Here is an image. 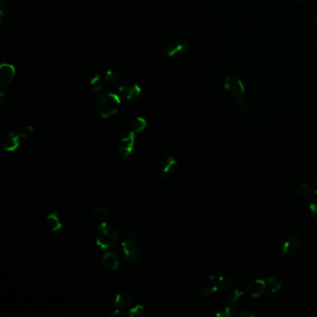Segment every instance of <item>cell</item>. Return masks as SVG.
I'll list each match as a JSON object with an SVG mask.
<instances>
[{
    "label": "cell",
    "instance_id": "f546056e",
    "mask_svg": "<svg viewBox=\"0 0 317 317\" xmlns=\"http://www.w3.org/2000/svg\"><path fill=\"white\" fill-rule=\"evenodd\" d=\"M313 191H314V193H315V195H317V179L315 181V183H314V185H313Z\"/></svg>",
    "mask_w": 317,
    "mask_h": 317
},
{
    "label": "cell",
    "instance_id": "4dcf8cb0",
    "mask_svg": "<svg viewBox=\"0 0 317 317\" xmlns=\"http://www.w3.org/2000/svg\"><path fill=\"white\" fill-rule=\"evenodd\" d=\"M296 1H300V2H301V1H303V0H296Z\"/></svg>",
    "mask_w": 317,
    "mask_h": 317
},
{
    "label": "cell",
    "instance_id": "83f0119b",
    "mask_svg": "<svg viewBox=\"0 0 317 317\" xmlns=\"http://www.w3.org/2000/svg\"><path fill=\"white\" fill-rule=\"evenodd\" d=\"M309 209H310L312 215L317 219V198L316 200L311 202L310 205H309Z\"/></svg>",
    "mask_w": 317,
    "mask_h": 317
},
{
    "label": "cell",
    "instance_id": "4fadbf2b",
    "mask_svg": "<svg viewBox=\"0 0 317 317\" xmlns=\"http://www.w3.org/2000/svg\"><path fill=\"white\" fill-rule=\"evenodd\" d=\"M266 281V296L268 300L274 301L277 293L282 289L283 283L276 276H269Z\"/></svg>",
    "mask_w": 317,
    "mask_h": 317
},
{
    "label": "cell",
    "instance_id": "5b68a950",
    "mask_svg": "<svg viewBox=\"0 0 317 317\" xmlns=\"http://www.w3.org/2000/svg\"><path fill=\"white\" fill-rule=\"evenodd\" d=\"M299 236H300V229L299 227H296L292 231V233H290L289 236H287V238L283 242L281 252L284 256L291 258L295 256L297 252L300 250V248L302 247V242L299 238Z\"/></svg>",
    "mask_w": 317,
    "mask_h": 317
},
{
    "label": "cell",
    "instance_id": "484cf974",
    "mask_svg": "<svg viewBox=\"0 0 317 317\" xmlns=\"http://www.w3.org/2000/svg\"><path fill=\"white\" fill-rule=\"evenodd\" d=\"M35 129L32 126H24V127H21V129L17 132V133L20 135V137L21 138V140H25L29 138L32 134L34 133Z\"/></svg>",
    "mask_w": 317,
    "mask_h": 317
},
{
    "label": "cell",
    "instance_id": "e0dca14e",
    "mask_svg": "<svg viewBox=\"0 0 317 317\" xmlns=\"http://www.w3.org/2000/svg\"><path fill=\"white\" fill-rule=\"evenodd\" d=\"M247 292L246 291H241V290H234L233 292L231 293V295L228 298L227 303L229 306H232L234 308H238L246 303L247 301Z\"/></svg>",
    "mask_w": 317,
    "mask_h": 317
},
{
    "label": "cell",
    "instance_id": "9c48e42d",
    "mask_svg": "<svg viewBox=\"0 0 317 317\" xmlns=\"http://www.w3.org/2000/svg\"><path fill=\"white\" fill-rule=\"evenodd\" d=\"M189 48V42L184 38L170 39L165 46V51L169 57H177L182 55Z\"/></svg>",
    "mask_w": 317,
    "mask_h": 317
},
{
    "label": "cell",
    "instance_id": "d6986e66",
    "mask_svg": "<svg viewBox=\"0 0 317 317\" xmlns=\"http://www.w3.org/2000/svg\"><path fill=\"white\" fill-rule=\"evenodd\" d=\"M103 77L105 78L106 84L110 85L112 87L119 86L121 83V77L119 74L113 69H107L104 73Z\"/></svg>",
    "mask_w": 317,
    "mask_h": 317
},
{
    "label": "cell",
    "instance_id": "f1b7e54d",
    "mask_svg": "<svg viewBox=\"0 0 317 317\" xmlns=\"http://www.w3.org/2000/svg\"><path fill=\"white\" fill-rule=\"evenodd\" d=\"M121 311L122 310H120V309H118V308H115V309H113V310L111 311V312L109 313V317H119L120 312H121Z\"/></svg>",
    "mask_w": 317,
    "mask_h": 317
},
{
    "label": "cell",
    "instance_id": "ba28073f",
    "mask_svg": "<svg viewBox=\"0 0 317 317\" xmlns=\"http://www.w3.org/2000/svg\"><path fill=\"white\" fill-rule=\"evenodd\" d=\"M245 291L253 299H260L266 294V281L260 278H251L247 280Z\"/></svg>",
    "mask_w": 317,
    "mask_h": 317
},
{
    "label": "cell",
    "instance_id": "ac0fdd59",
    "mask_svg": "<svg viewBox=\"0 0 317 317\" xmlns=\"http://www.w3.org/2000/svg\"><path fill=\"white\" fill-rule=\"evenodd\" d=\"M47 223L53 233H60L63 231V222L56 212H52L47 216Z\"/></svg>",
    "mask_w": 317,
    "mask_h": 317
},
{
    "label": "cell",
    "instance_id": "8fae6325",
    "mask_svg": "<svg viewBox=\"0 0 317 317\" xmlns=\"http://www.w3.org/2000/svg\"><path fill=\"white\" fill-rule=\"evenodd\" d=\"M179 163L174 157L168 156L163 160L160 165V175L162 179H168L169 177L175 174V172L178 169Z\"/></svg>",
    "mask_w": 317,
    "mask_h": 317
},
{
    "label": "cell",
    "instance_id": "ffe728a7",
    "mask_svg": "<svg viewBox=\"0 0 317 317\" xmlns=\"http://www.w3.org/2000/svg\"><path fill=\"white\" fill-rule=\"evenodd\" d=\"M106 84L105 78H104V77L100 76V75L93 76L91 78V80H90V85H91V89H92V92L96 93L97 95L100 94V93H102Z\"/></svg>",
    "mask_w": 317,
    "mask_h": 317
},
{
    "label": "cell",
    "instance_id": "30bf717a",
    "mask_svg": "<svg viewBox=\"0 0 317 317\" xmlns=\"http://www.w3.org/2000/svg\"><path fill=\"white\" fill-rule=\"evenodd\" d=\"M118 93L122 99L127 100L129 102H134L140 99L142 94V89L138 84L127 83L119 86Z\"/></svg>",
    "mask_w": 317,
    "mask_h": 317
},
{
    "label": "cell",
    "instance_id": "6da1fadb",
    "mask_svg": "<svg viewBox=\"0 0 317 317\" xmlns=\"http://www.w3.org/2000/svg\"><path fill=\"white\" fill-rule=\"evenodd\" d=\"M95 105L100 116L104 119H108L118 112L121 97L113 92H102L97 95Z\"/></svg>",
    "mask_w": 317,
    "mask_h": 317
},
{
    "label": "cell",
    "instance_id": "cb8c5ba5",
    "mask_svg": "<svg viewBox=\"0 0 317 317\" xmlns=\"http://www.w3.org/2000/svg\"><path fill=\"white\" fill-rule=\"evenodd\" d=\"M128 316L130 317H148L149 313L143 305L137 304L132 308H130L128 312Z\"/></svg>",
    "mask_w": 317,
    "mask_h": 317
},
{
    "label": "cell",
    "instance_id": "2e32d148",
    "mask_svg": "<svg viewBox=\"0 0 317 317\" xmlns=\"http://www.w3.org/2000/svg\"><path fill=\"white\" fill-rule=\"evenodd\" d=\"M21 140L20 135L18 133H11L7 135V138L5 139L4 143H3V148L8 153H12L19 148V146L21 145Z\"/></svg>",
    "mask_w": 317,
    "mask_h": 317
},
{
    "label": "cell",
    "instance_id": "d6a6232c",
    "mask_svg": "<svg viewBox=\"0 0 317 317\" xmlns=\"http://www.w3.org/2000/svg\"></svg>",
    "mask_w": 317,
    "mask_h": 317
},
{
    "label": "cell",
    "instance_id": "44dd1931",
    "mask_svg": "<svg viewBox=\"0 0 317 317\" xmlns=\"http://www.w3.org/2000/svg\"><path fill=\"white\" fill-rule=\"evenodd\" d=\"M147 127V122L143 117L138 116L131 122L130 125V130L135 134L141 133L145 130Z\"/></svg>",
    "mask_w": 317,
    "mask_h": 317
},
{
    "label": "cell",
    "instance_id": "7402d4cb",
    "mask_svg": "<svg viewBox=\"0 0 317 317\" xmlns=\"http://www.w3.org/2000/svg\"><path fill=\"white\" fill-rule=\"evenodd\" d=\"M90 211L92 215V217L96 218L97 220H103L108 216L109 212L106 208L101 207V206H92L90 209Z\"/></svg>",
    "mask_w": 317,
    "mask_h": 317
},
{
    "label": "cell",
    "instance_id": "d4e9b609",
    "mask_svg": "<svg viewBox=\"0 0 317 317\" xmlns=\"http://www.w3.org/2000/svg\"><path fill=\"white\" fill-rule=\"evenodd\" d=\"M8 18V10L6 0H0V21L4 24Z\"/></svg>",
    "mask_w": 317,
    "mask_h": 317
},
{
    "label": "cell",
    "instance_id": "52a82bcc",
    "mask_svg": "<svg viewBox=\"0 0 317 317\" xmlns=\"http://www.w3.org/2000/svg\"><path fill=\"white\" fill-rule=\"evenodd\" d=\"M136 142V134L131 130L124 134L120 139L118 153L123 159H127L133 152Z\"/></svg>",
    "mask_w": 317,
    "mask_h": 317
},
{
    "label": "cell",
    "instance_id": "277c9868",
    "mask_svg": "<svg viewBox=\"0 0 317 317\" xmlns=\"http://www.w3.org/2000/svg\"><path fill=\"white\" fill-rule=\"evenodd\" d=\"M136 236L137 230L132 228L128 232L127 239L121 243V249L124 258L129 262H135L140 257V247L136 242Z\"/></svg>",
    "mask_w": 317,
    "mask_h": 317
},
{
    "label": "cell",
    "instance_id": "1f68e13d",
    "mask_svg": "<svg viewBox=\"0 0 317 317\" xmlns=\"http://www.w3.org/2000/svg\"><path fill=\"white\" fill-rule=\"evenodd\" d=\"M316 21H317V19H316Z\"/></svg>",
    "mask_w": 317,
    "mask_h": 317
},
{
    "label": "cell",
    "instance_id": "7a4b0ae2",
    "mask_svg": "<svg viewBox=\"0 0 317 317\" xmlns=\"http://www.w3.org/2000/svg\"><path fill=\"white\" fill-rule=\"evenodd\" d=\"M119 239V233L115 226L110 222L100 223L95 233L96 245L102 249H110L116 246Z\"/></svg>",
    "mask_w": 317,
    "mask_h": 317
},
{
    "label": "cell",
    "instance_id": "4316f807",
    "mask_svg": "<svg viewBox=\"0 0 317 317\" xmlns=\"http://www.w3.org/2000/svg\"><path fill=\"white\" fill-rule=\"evenodd\" d=\"M237 106H238V108L241 112H247V109H248V105H247V102L245 99V97L237 100Z\"/></svg>",
    "mask_w": 317,
    "mask_h": 317
},
{
    "label": "cell",
    "instance_id": "9a60e30c",
    "mask_svg": "<svg viewBox=\"0 0 317 317\" xmlns=\"http://www.w3.org/2000/svg\"><path fill=\"white\" fill-rule=\"evenodd\" d=\"M133 304V297L128 291H120L114 298V306L120 310H125Z\"/></svg>",
    "mask_w": 317,
    "mask_h": 317
},
{
    "label": "cell",
    "instance_id": "603a6c76",
    "mask_svg": "<svg viewBox=\"0 0 317 317\" xmlns=\"http://www.w3.org/2000/svg\"><path fill=\"white\" fill-rule=\"evenodd\" d=\"M296 195L302 199H310L315 195L313 188L307 184H302L296 189Z\"/></svg>",
    "mask_w": 317,
    "mask_h": 317
},
{
    "label": "cell",
    "instance_id": "8992f818",
    "mask_svg": "<svg viewBox=\"0 0 317 317\" xmlns=\"http://www.w3.org/2000/svg\"><path fill=\"white\" fill-rule=\"evenodd\" d=\"M224 89L228 92H230L236 99H241L244 97L246 92V87L243 81L239 78L235 76H230L224 79Z\"/></svg>",
    "mask_w": 317,
    "mask_h": 317
},
{
    "label": "cell",
    "instance_id": "3957f363",
    "mask_svg": "<svg viewBox=\"0 0 317 317\" xmlns=\"http://www.w3.org/2000/svg\"><path fill=\"white\" fill-rule=\"evenodd\" d=\"M233 279L228 276L212 275L209 279L208 284L201 287L198 290V297L207 298L217 292H223L231 287Z\"/></svg>",
    "mask_w": 317,
    "mask_h": 317
},
{
    "label": "cell",
    "instance_id": "7c38bea8",
    "mask_svg": "<svg viewBox=\"0 0 317 317\" xmlns=\"http://www.w3.org/2000/svg\"><path fill=\"white\" fill-rule=\"evenodd\" d=\"M16 69L12 64H3L0 66V86L1 88L10 84L15 78Z\"/></svg>",
    "mask_w": 317,
    "mask_h": 317
},
{
    "label": "cell",
    "instance_id": "5bb4252c",
    "mask_svg": "<svg viewBox=\"0 0 317 317\" xmlns=\"http://www.w3.org/2000/svg\"><path fill=\"white\" fill-rule=\"evenodd\" d=\"M102 264L107 271H116L120 265L119 257L112 251L106 252L102 258Z\"/></svg>",
    "mask_w": 317,
    "mask_h": 317
}]
</instances>
